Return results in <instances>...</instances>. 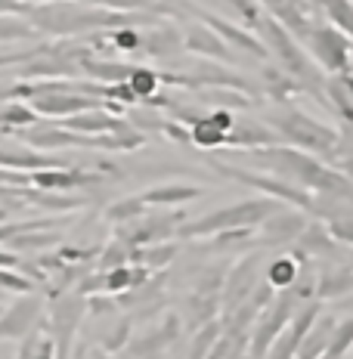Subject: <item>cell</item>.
I'll list each match as a JSON object with an SVG mask.
<instances>
[{
  "label": "cell",
  "mask_w": 353,
  "mask_h": 359,
  "mask_svg": "<svg viewBox=\"0 0 353 359\" xmlns=\"http://www.w3.org/2000/svg\"><path fill=\"white\" fill-rule=\"evenodd\" d=\"M248 155H251L264 170L300 186L304 192L353 201V180L344 177L338 168H328L326 161L313 158V155L304 152V149L279 143V146H264V149H248Z\"/></svg>",
  "instance_id": "obj_1"
},
{
  "label": "cell",
  "mask_w": 353,
  "mask_h": 359,
  "mask_svg": "<svg viewBox=\"0 0 353 359\" xmlns=\"http://www.w3.org/2000/svg\"><path fill=\"white\" fill-rule=\"evenodd\" d=\"M254 32L260 34L258 41L264 43L267 56H273L276 65H279V69L288 74V78L295 81V84L304 90L307 96H313L317 102L326 106V93H322V90H326V72H322L319 65L310 59V53L300 47L298 37L285 32V28L273 16H260V22H258V28H254Z\"/></svg>",
  "instance_id": "obj_2"
},
{
  "label": "cell",
  "mask_w": 353,
  "mask_h": 359,
  "mask_svg": "<svg viewBox=\"0 0 353 359\" xmlns=\"http://www.w3.org/2000/svg\"><path fill=\"white\" fill-rule=\"evenodd\" d=\"M282 208V201L276 198H245L239 201V205H227V208H217V211L211 214H201L195 217V220H183L177 226L180 238H189V242H195V238H208L214 233H223V229H242V226H260V223L267 220L269 214H276Z\"/></svg>",
  "instance_id": "obj_3"
},
{
  "label": "cell",
  "mask_w": 353,
  "mask_h": 359,
  "mask_svg": "<svg viewBox=\"0 0 353 359\" xmlns=\"http://www.w3.org/2000/svg\"><path fill=\"white\" fill-rule=\"evenodd\" d=\"M269 127L279 133V140L295 149H304L310 155H322V158H332L335 152V143H338V130L328 124L310 118L307 111H300L295 102H282L276 109V115L269 118Z\"/></svg>",
  "instance_id": "obj_4"
},
{
  "label": "cell",
  "mask_w": 353,
  "mask_h": 359,
  "mask_svg": "<svg viewBox=\"0 0 353 359\" xmlns=\"http://www.w3.org/2000/svg\"><path fill=\"white\" fill-rule=\"evenodd\" d=\"M300 47L313 56V62L328 74H344L353 69V41L344 32H338L335 25L317 19L310 25L307 37L300 41Z\"/></svg>",
  "instance_id": "obj_5"
},
{
  "label": "cell",
  "mask_w": 353,
  "mask_h": 359,
  "mask_svg": "<svg viewBox=\"0 0 353 359\" xmlns=\"http://www.w3.org/2000/svg\"><path fill=\"white\" fill-rule=\"evenodd\" d=\"M300 304L298 291L295 288H279L273 294V301H269L264 310L258 313V319H254L251 332H248V359H264L269 344L276 341V334L285 328V323L291 319V313H295V306Z\"/></svg>",
  "instance_id": "obj_6"
},
{
  "label": "cell",
  "mask_w": 353,
  "mask_h": 359,
  "mask_svg": "<svg viewBox=\"0 0 353 359\" xmlns=\"http://www.w3.org/2000/svg\"><path fill=\"white\" fill-rule=\"evenodd\" d=\"M87 316V297L78 294L74 288L62 291V294L50 297V316L44 319L47 334L56 344V359H69L74 347V334H78L81 323Z\"/></svg>",
  "instance_id": "obj_7"
},
{
  "label": "cell",
  "mask_w": 353,
  "mask_h": 359,
  "mask_svg": "<svg viewBox=\"0 0 353 359\" xmlns=\"http://www.w3.org/2000/svg\"><path fill=\"white\" fill-rule=\"evenodd\" d=\"M211 168L220 177L232 180V183H242V186H248V189H258V192H264L267 198H276V201H282V205H291V208H298V211H304V214H310V208H313L310 192H304L300 186L288 183V180H282L276 174H251V170L232 168V164L217 161V158H211Z\"/></svg>",
  "instance_id": "obj_8"
},
{
  "label": "cell",
  "mask_w": 353,
  "mask_h": 359,
  "mask_svg": "<svg viewBox=\"0 0 353 359\" xmlns=\"http://www.w3.org/2000/svg\"><path fill=\"white\" fill-rule=\"evenodd\" d=\"M260 266H264V248L245 254L236 266L227 269L223 288H220V316H227L242 301L251 297V291L260 285Z\"/></svg>",
  "instance_id": "obj_9"
},
{
  "label": "cell",
  "mask_w": 353,
  "mask_h": 359,
  "mask_svg": "<svg viewBox=\"0 0 353 359\" xmlns=\"http://www.w3.org/2000/svg\"><path fill=\"white\" fill-rule=\"evenodd\" d=\"M186 220L183 211H174V214H161V217H149V211L137 217L131 223H121L118 226V236L127 248H140V245H155V242H168L174 238L177 226Z\"/></svg>",
  "instance_id": "obj_10"
},
{
  "label": "cell",
  "mask_w": 353,
  "mask_h": 359,
  "mask_svg": "<svg viewBox=\"0 0 353 359\" xmlns=\"http://www.w3.org/2000/svg\"><path fill=\"white\" fill-rule=\"evenodd\" d=\"M44 323V294L28 291L0 313V341H22L32 328Z\"/></svg>",
  "instance_id": "obj_11"
},
{
  "label": "cell",
  "mask_w": 353,
  "mask_h": 359,
  "mask_svg": "<svg viewBox=\"0 0 353 359\" xmlns=\"http://www.w3.org/2000/svg\"><path fill=\"white\" fill-rule=\"evenodd\" d=\"M307 226V214L298 208H279L276 214H269L264 223L258 226V238L254 245L260 248H279V245H291L300 236V229Z\"/></svg>",
  "instance_id": "obj_12"
},
{
  "label": "cell",
  "mask_w": 353,
  "mask_h": 359,
  "mask_svg": "<svg viewBox=\"0 0 353 359\" xmlns=\"http://www.w3.org/2000/svg\"><path fill=\"white\" fill-rule=\"evenodd\" d=\"M189 78V90H201V87H223V90H239V93H258V87L251 84L242 74L223 69V62L205 59V62H195L183 72Z\"/></svg>",
  "instance_id": "obj_13"
},
{
  "label": "cell",
  "mask_w": 353,
  "mask_h": 359,
  "mask_svg": "<svg viewBox=\"0 0 353 359\" xmlns=\"http://www.w3.org/2000/svg\"><path fill=\"white\" fill-rule=\"evenodd\" d=\"M180 332H183L180 316H177V313H168V316H164V323L155 325L152 332L140 334V338H133V334H131V341L121 347V353H124V359H137V356H149V353H164V350H168L171 344L180 338Z\"/></svg>",
  "instance_id": "obj_14"
},
{
  "label": "cell",
  "mask_w": 353,
  "mask_h": 359,
  "mask_svg": "<svg viewBox=\"0 0 353 359\" xmlns=\"http://www.w3.org/2000/svg\"><path fill=\"white\" fill-rule=\"evenodd\" d=\"M65 155L37 152L32 146L0 143V170H44V168H69Z\"/></svg>",
  "instance_id": "obj_15"
},
{
  "label": "cell",
  "mask_w": 353,
  "mask_h": 359,
  "mask_svg": "<svg viewBox=\"0 0 353 359\" xmlns=\"http://www.w3.org/2000/svg\"><path fill=\"white\" fill-rule=\"evenodd\" d=\"M183 50L189 53H199L205 59H214V62H236V50H229V43H223V37L211 32V28L201 22V25H186L183 32Z\"/></svg>",
  "instance_id": "obj_16"
},
{
  "label": "cell",
  "mask_w": 353,
  "mask_h": 359,
  "mask_svg": "<svg viewBox=\"0 0 353 359\" xmlns=\"http://www.w3.org/2000/svg\"><path fill=\"white\" fill-rule=\"evenodd\" d=\"M279 133L273 130L269 124H260V121H248L242 118L227 130V137H223V146L229 149H264V146H279Z\"/></svg>",
  "instance_id": "obj_17"
},
{
  "label": "cell",
  "mask_w": 353,
  "mask_h": 359,
  "mask_svg": "<svg viewBox=\"0 0 353 359\" xmlns=\"http://www.w3.org/2000/svg\"><path fill=\"white\" fill-rule=\"evenodd\" d=\"M140 50H146L155 59H177L183 53V32H177V25L171 22H155L149 25V32H142Z\"/></svg>",
  "instance_id": "obj_18"
},
{
  "label": "cell",
  "mask_w": 353,
  "mask_h": 359,
  "mask_svg": "<svg viewBox=\"0 0 353 359\" xmlns=\"http://www.w3.org/2000/svg\"><path fill=\"white\" fill-rule=\"evenodd\" d=\"M295 257L298 260H310V257H332L335 254V238L326 229L322 220H307V226L300 229V236L295 238Z\"/></svg>",
  "instance_id": "obj_19"
},
{
  "label": "cell",
  "mask_w": 353,
  "mask_h": 359,
  "mask_svg": "<svg viewBox=\"0 0 353 359\" xmlns=\"http://www.w3.org/2000/svg\"><path fill=\"white\" fill-rule=\"evenodd\" d=\"M205 196L201 186H189V183H161V186H149L146 192H140L142 205L146 208H168V205H186Z\"/></svg>",
  "instance_id": "obj_20"
},
{
  "label": "cell",
  "mask_w": 353,
  "mask_h": 359,
  "mask_svg": "<svg viewBox=\"0 0 353 359\" xmlns=\"http://www.w3.org/2000/svg\"><path fill=\"white\" fill-rule=\"evenodd\" d=\"M313 294L319 301H335V297H347L353 294V266L341 264V266H328L317 276V291Z\"/></svg>",
  "instance_id": "obj_21"
},
{
  "label": "cell",
  "mask_w": 353,
  "mask_h": 359,
  "mask_svg": "<svg viewBox=\"0 0 353 359\" xmlns=\"http://www.w3.org/2000/svg\"><path fill=\"white\" fill-rule=\"evenodd\" d=\"M214 316H220V297L217 294H195V291L186 294L180 323H186L189 332H195V328H201L208 323H214Z\"/></svg>",
  "instance_id": "obj_22"
},
{
  "label": "cell",
  "mask_w": 353,
  "mask_h": 359,
  "mask_svg": "<svg viewBox=\"0 0 353 359\" xmlns=\"http://www.w3.org/2000/svg\"><path fill=\"white\" fill-rule=\"evenodd\" d=\"M177 254H180V245H174L168 238V242H155V245H140V248H131V264L159 273V269H168L171 264H174Z\"/></svg>",
  "instance_id": "obj_23"
},
{
  "label": "cell",
  "mask_w": 353,
  "mask_h": 359,
  "mask_svg": "<svg viewBox=\"0 0 353 359\" xmlns=\"http://www.w3.org/2000/svg\"><path fill=\"white\" fill-rule=\"evenodd\" d=\"M332 328H335V316H322L319 313V319L310 325V332L304 334V341L298 344L295 359H319L322 353H326V347H328Z\"/></svg>",
  "instance_id": "obj_24"
},
{
  "label": "cell",
  "mask_w": 353,
  "mask_h": 359,
  "mask_svg": "<svg viewBox=\"0 0 353 359\" xmlns=\"http://www.w3.org/2000/svg\"><path fill=\"white\" fill-rule=\"evenodd\" d=\"M260 87H264V93H269V100H273L276 106L291 102L298 93H304V90H300L295 81L279 69V65H267V69L260 72Z\"/></svg>",
  "instance_id": "obj_25"
},
{
  "label": "cell",
  "mask_w": 353,
  "mask_h": 359,
  "mask_svg": "<svg viewBox=\"0 0 353 359\" xmlns=\"http://www.w3.org/2000/svg\"><path fill=\"white\" fill-rule=\"evenodd\" d=\"M16 359H56V344L47 334V325L41 323V325L32 328V332L19 341Z\"/></svg>",
  "instance_id": "obj_26"
},
{
  "label": "cell",
  "mask_w": 353,
  "mask_h": 359,
  "mask_svg": "<svg viewBox=\"0 0 353 359\" xmlns=\"http://www.w3.org/2000/svg\"><path fill=\"white\" fill-rule=\"evenodd\" d=\"M300 264H304V260H298L295 254H279V257L273 260V264L267 266V285L269 288H288L291 282H295V276H298V269H300Z\"/></svg>",
  "instance_id": "obj_27"
},
{
  "label": "cell",
  "mask_w": 353,
  "mask_h": 359,
  "mask_svg": "<svg viewBox=\"0 0 353 359\" xmlns=\"http://www.w3.org/2000/svg\"><path fill=\"white\" fill-rule=\"evenodd\" d=\"M223 137H227V130H220V127L208 118V111L195 124H189V146L214 149V146H223Z\"/></svg>",
  "instance_id": "obj_28"
},
{
  "label": "cell",
  "mask_w": 353,
  "mask_h": 359,
  "mask_svg": "<svg viewBox=\"0 0 353 359\" xmlns=\"http://www.w3.org/2000/svg\"><path fill=\"white\" fill-rule=\"evenodd\" d=\"M59 242V233H41V229H32V233H19L13 236L10 242H4L10 251L25 254V251H41V248H53Z\"/></svg>",
  "instance_id": "obj_29"
},
{
  "label": "cell",
  "mask_w": 353,
  "mask_h": 359,
  "mask_svg": "<svg viewBox=\"0 0 353 359\" xmlns=\"http://www.w3.org/2000/svg\"><path fill=\"white\" fill-rule=\"evenodd\" d=\"M146 211H149V208L142 205L140 196H127V198H121V201H112V205L106 208V220L115 223V226H121V223L137 220V217H142Z\"/></svg>",
  "instance_id": "obj_30"
},
{
  "label": "cell",
  "mask_w": 353,
  "mask_h": 359,
  "mask_svg": "<svg viewBox=\"0 0 353 359\" xmlns=\"http://www.w3.org/2000/svg\"><path fill=\"white\" fill-rule=\"evenodd\" d=\"M131 334H133V319L131 316H121L115 325L109 328V332H102L100 334V350L102 353H121V347L127 341H131Z\"/></svg>",
  "instance_id": "obj_31"
},
{
  "label": "cell",
  "mask_w": 353,
  "mask_h": 359,
  "mask_svg": "<svg viewBox=\"0 0 353 359\" xmlns=\"http://www.w3.org/2000/svg\"><path fill=\"white\" fill-rule=\"evenodd\" d=\"M350 347H353V316L335 323L332 338H328V347H326V353H322V359H341Z\"/></svg>",
  "instance_id": "obj_32"
},
{
  "label": "cell",
  "mask_w": 353,
  "mask_h": 359,
  "mask_svg": "<svg viewBox=\"0 0 353 359\" xmlns=\"http://www.w3.org/2000/svg\"><path fill=\"white\" fill-rule=\"evenodd\" d=\"M220 332H223L220 319H214V323L195 328V332H192V341H189V359H205L208 350H211V344L220 338Z\"/></svg>",
  "instance_id": "obj_33"
},
{
  "label": "cell",
  "mask_w": 353,
  "mask_h": 359,
  "mask_svg": "<svg viewBox=\"0 0 353 359\" xmlns=\"http://www.w3.org/2000/svg\"><path fill=\"white\" fill-rule=\"evenodd\" d=\"M131 264V248L121 242V238H112L109 245H102L100 254L93 260V269H112V266H124Z\"/></svg>",
  "instance_id": "obj_34"
},
{
  "label": "cell",
  "mask_w": 353,
  "mask_h": 359,
  "mask_svg": "<svg viewBox=\"0 0 353 359\" xmlns=\"http://www.w3.org/2000/svg\"><path fill=\"white\" fill-rule=\"evenodd\" d=\"M28 37H37L34 25H32L28 19H19V16H0V43L28 41Z\"/></svg>",
  "instance_id": "obj_35"
},
{
  "label": "cell",
  "mask_w": 353,
  "mask_h": 359,
  "mask_svg": "<svg viewBox=\"0 0 353 359\" xmlns=\"http://www.w3.org/2000/svg\"><path fill=\"white\" fill-rule=\"evenodd\" d=\"M223 276H227V266L214 264V266H205L192 282V291L195 294H217L220 297V288H223Z\"/></svg>",
  "instance_id": "obj_36"
},
{
  "label": "cell",
  "mask_w": 353,
  "mask_h": 359,
  "mask_svg": "<svg viewBox=\"0 0 353 359\" xmlns=\"http://www.w3.org/2000/svg\"><path fill=\"white\" fill-rule=\"evenodd\" d=\"M90 6H102V10H118V13H152L159 0H81Z\"/></svg>",
  "instance_id": "obj_37"
},
{
  "label": "cell",
  "mask_w": 353,
  "mask_h": 359,
  "mask_svg": "<svg viewBox=\"0 0 353 359\" xmlns=\"http://www.w3.org/2000/svg\"><path fill=\"white\" fill-rule=\"evenodd\" d=\"M0 288L4 291H16V294H28V291H37V285L28 276H22L19 269L0 266Z\"/></svg>",
  "instance_id": "obj_38"
},
{
  "label": "cell",
  "mask_w": 353,
  "mask_h": 359,
  "mask_svg": "<svg viewBox=\"0 0 353 359\" xmlns=\"http://www.w3.org/2000/svg\"><path fill=\"white\" fill-rule=\"evenodd\" d=\"M227 4L232 6V10H236V16L242 19L248 28H258L260 16H264V13H260V4H258V0H227Z\"/></svg>",
  "instance_id": "obj_39"
},
{
  "label": "cell",
  "mask_w": 353,
  "mask_h": 359,
  "mask_svg": "<svg viewBox=\"0 0 353 359\" xmlns=\"http://www.w3.org/2000/svg\"><path fill=\"white\" fill-rule=\"evenodd\" d=\"M159 133H164V137L171 140V143H177V146H189V127L186 124H180V121H161L159 124Z\"/></svg>",
  "instance_id": "obj_40"
},
{
  "label": "cell",
  "mask_w": 353,
  "mask_h": 359,
  "mask_svg": "<svg viewBox=\"0 0 353 359\" xmlns=\"http://www.w3.org/2000/svg\"><path fill=\"white\" fill-rule=\"evenodd\" d=\"M34 50L37 47L22 50V53H0V65H22V62H28V59L34 56Z\"/></svg>",
  "instance_id": "obj_41"
},
{
  "label": "cell",
  "mask_w": 353,
  "mask_h": 359,
  "mask_svg": "<svg viewBox=\"0 0 353 359\" xmlns=\"http://www.w3.org/2000/svg\"><path fill=\"white\" fill-rule=\"evenodd\" d=\"M335 78H338V81H341V87H344V90H347V96H350V100H353V74H350V72H344V74H335Z\"/></svg>",
  "instance_id": "obj_42"
},
{
  "label": "cell",
  "mask_w": 353,
  "mask_h": 359,
  "mask_svg": "<svg viewBox=\"0 0 353 359\" xmlns=\"http://www.w3.org/2000/svg\"><path fill=\"white\" fill-rule=\"evenodd\" d=\"M87 359H112L109 353H102V350H93V353H90Z\"/></svg>",
  "instance_id": "obj_43"
},
{
  "label": "cell",
  "mask_w": 353,
  "mask_h": 359,
  "mask_svg": "<svg viewBox=\"0 0 353 359\" xmlns=\"http://www.w3.org/2000/svg\"><path fill=\"white\" fill-rule=\"evenodd\" d=\"M137 359H161V353H149V356H137Z\"/></svg>",
  "instance_id": "obj_44"
},
{
  "label": "cell",
  "mask_w": 353,
  "mask_h": 359,
  "mask_svg": "<svg viewBox=\"0 0 353 359\" xmlns=\"http://www.w3.org/2000/svg\"><path fill=\"white\" fill-rule=\"evenodd\" d=\"M0 183H6V170H0Z\"/></svg>",
  "instance_id": "obj_45"
},
{
  "label": "cell",
  "mask_w": 353,
  "mask_h": 359,
  "mask_svg": "<svg viewBox=\"0 0 353 359\" xmlns=\"http://www.w3.org/2000/svg\"><path fill=\"white\" fill-rule=\"evenodd\" d=\"M310 4H313V6H317V0H310Z\"/></svg>",
  "instance_id": "obj_46"
},
{
  "label": "cell",
  "mask_w": 353,
  "mask_h": 359,
  "mask_svg": "<svg viewBox=\"0 0 353 359\" xmlns=\"http://www.w3.org/2000/svg\"><path fill=\"white\" fill-rule=\"evenodd\" d=\"M350 359H353V356H350Z\"/></svg>",
  "instance_id": "obj_47"
},
{
  "label": "cell",
  "mask_w": 353,
  "mask_h": 359,
  "mask_svg": "<svg viewBox=\"0 0 353 359\" xmlns=\"http://www.w3.org/2000/svg\"><path fill=\"white\" fill-rule=\"evenodd\" d=\"M319 359H322V356H319Z\"/></svg>",
  "instance_id": "obj_48"
}]
</instances>
